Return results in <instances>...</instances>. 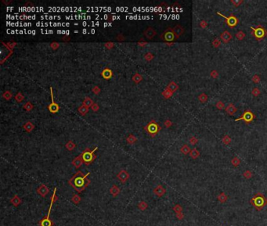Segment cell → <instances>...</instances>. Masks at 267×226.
<instances>
[{
	"label": "cell",
	"mask_w": 267,
	"mask_h": 226,
	"mask_svg": "<svg viewBox=\"0 0 267 226\" xmlns=\"http://www.w3.org/2000/svg\"><path fill=\"white\" fill-rule=\"evenodd\" d=\"M189 142H190V144H191L192 145H196L197 143H198V139H197L196 137H194V136H192V137H190V139H189Z\"/></svg>",
	"instance_id": "cell-49"
},
{
	"label": "cell",
	"mask_w": 267,
	"mask_h": 226,
	"mask_svg": "<svg viewBox=\"0 0 267 226\" xmlns=\"http://www.w3.org/2000/svg\"><path fill=\"white\" fill-rule=\"evenodd\" d=\"M10 202L14 207H18L22 201H21V199L17 195H14V196L10 200Z\"/></svg>",
	"instance_id": "cell-21"
},
{
	"label": "cell",
	"mask_w": 267,
	"mask_h": 226,
	"mask_svg": "<svg viewBox=\"0 0 267 226\" xmlns=\"http://www.w3.org/2000/svg\"><path fill=\"white\" fill-rule=\"evenodd\" d=\"M190 151H191V149H190V148L189 147L188 144H183V146L180 148V152H181V153H183V155H188V154H190Z\"/></svg>",
	"instance_id": "cell-25"
},
{
	"label": "cell",
	"mask_w": 267,
	"mask_h": 226,
	"mask_svg": "<svg viewBox=\"0 0 267 226\" xmlns=\"http://www.w3.org/2000/svg\"><path fill=\"white\" fill-rule=\"evenodd\" d=\"M76 147V144H74L72 141H69L67 144H66V148L69 151H72L74 149V148Z\"/></svg>",
	"instance_id": "cell-38"
},
{
	"label": "cell",
	"mask_w": 267,
	"mask_h": 226,
	"mask_svg": "<svg viewBox=\"0 0 267 226\" xmlns=\"http://www.w3.org/2000/svg\"><path fill=\"white\" fill-rule=\"evenodd\" d=\"M200 155H201V152H200V151L197 149V148H193V149H191L190 152V156L192 159H197L198 157H200Z\"/></svg>",
	"instance_id": "cell-20"
},
{
	"label": "cell",
	"mask_w": 267,
	"mask_h": 226,
	"mask_svg": "<svg viewBox=\"0 0 267 226\" xmlns=\"http://www.w3.org/2000/svg\"><path fill=\"white\" fill-rule=\"evenodd\" d=\"M105 46L107 48V49H111V48L114 47V43L111 42H106L105 44Z\"/></svg>",
	"instance_id": "cell-58"
},
{
	"label": "cell",
	"mask_w": 267,
	"mask_h": 226,
	"mask_svg": "<svg viewBox=\"0 0 267 226\" xmlns=\"http://www.w3.org/2000/svg\"><path fill=\"white\" fill-rule=\"evenodd\" d=\"M50 94H51V99H52V103L49 105L48 109L52 113H56L58 112L59 109H60V106L58 104H56L53 99V87H50Z\"/></svg>",
	"instance_id": "cell-9"
},
{
	"label": "cell",
	"mask_w": 267,
	"mask_h": 226,
	"mask_svg": "<svg viewBox=\"0 0 267 226\" xmlns=\"http://www.w3.org/2000/svg\"><path fill=\"white\" fill-rule=\"evenodd\" d=\"M23 128L24 129V130H25L27 132L30 133V132H31V130H34L35 126H34V124H33L32 122H27L26 123H24V124Z\"/></svg>",
	"instance_id": "cell-22"
},
{
	"label": "cell",
	"mask_w": 267,
	"mask_h": 226,
	"mask_svg": "<svg viewBox=\"0 0 267 226\" xmlns=\"http://www.w3.org/2000/svg\"><path fill=\"white\" fill-rule=\"evenodd\" d=\"M49 192H50L49 188L43 184L41 185L38 188H37V192H38L42 197H46V195L49 193Z\"/></svg>",
	"instance_id": "cell-13"
},
{
	"label": "cell",
	"mask_w": 267,
	"mask_h": 226,
	"mask_svg": "<svg viewBox=\"0 0 267 226\" xmlns=\"http://www.w3.org/2000/svg\"><path fill=\"white\" fill-rule=\"evenodd\" d=\"M24 98V97L22 95V94H21V93H17L15 96V99L17 102H22Z\"/></svg>",
	"instance_id": "cell-50"
},
{
	"label": "cell",
	"mask_w": 267,
	"mask_h": 226,
	"mask_svg": "<svg viewBox=\"0 0 267 226\" xmlns=\"http://www.w3.org/2000/svg\"><path fill=\"white\" fill-rule=\"evenodd\" d=\"M147 43V42H138V44L139 45H140V46H145L146 44Z\"/></svg>",
	"instance_id": "cell-61"
},
{
	"label": "cell",
	"mask_w": 267,
	"mask_h": 226,
	"mask_svg": "<svg viewBox=\"0 0 267 226\" xmlns=\"http://www.w3.org/2000/svg\"><path fill=\"white\" fill-rule=\"evenodd\" d=\"M225 111H226V112L229 115H231V116H232V115H234L235 113L237 112V108L233 104L230 103V104H229L227 106H226Z\"/></svg>",
	"instance_id": "cell-14"
},
{
	"label": "cell",
	"mask_w": 267,
	"mask_h": 226,
	"mask_svg": "<svg viewBox=\"0 0 267 226\" xmlns=\"http://www.w3.org/2000/svg\"><path fill=\"white\" fill-rule=\"evenodd\" d=\"M164 125L165 126V127L168 128V127H170L171 126H172V122L171 121L170 119H166V120L164 121Z\"/></svg>",
	"instance_id": "cell-55"
},
{
	"label": "cell",
	"mask_w": 267,
	"mask_h": 226,
	"mask_svg": "<svg viewBox=\"0 0 267 226\" xmlns=\"http://www.w3.org/2000/svg\"><path fill=\"white\" fill-rule=\"evenodd\" d=\"M70 39H71L70 36H69V37H64V38H63V41H69Z\"/></svg>",
	"instance_id": "cell-62"
},
{
	"label": "cell",
	"mask_w": 267,
	"mask_h": 226,
	"mask_svg": "<svg viewBox=\"0 0 267 226\" xmlns=\"http://www.w3.org/2000/svg\"><path fill=\"white\" fill-rule=\"evenodd\" d=\"M147 207H148L147 203L146 202H144V201H141L140 203L138 204V207H139V209H140V210H141V211H145V210L147 208Z\"/></svg>",
	"instance_id": "cell-42"
},
{
	"label": "cell",
	"mask_w": 267,
	"mask_h": 226,
	"mask_svg": "<svg viewBox=\"0 0 267 226\" xmlns=\"http://www.w3.org/2000/svg\"><path fill=\"white\" fill-rule=\"evenodd\" d=\"M199 25H200V27H201V28L205 29V28H206L207 27H208L209 24H208V22H207L206 20H201L200 21V23H199Z\"/></svg>",
	"instance_id": "cell-51"
},
{
	"label": "cell",
	"mask_w": 267,
	"mask_h": 226,
	"mask_svg": "<svg viewBox=\"0 0 267 226\" xmlns=\"http://www.w3.org/2000/svg\"><path fill=\"white\" fill-rule=\"evenodd\" d=\"M86 31H87V30H86V29H84V30H83V31H82V32H83V34H85V33H86Z\"/></svg>",
	"instance_id": "cell-63"
},
{
	"label": "cell",
	"mask_w": 267,
	"mask_h": 226,
	"mask_svg": "<svg viewBox=\"0 0 267 226\" xmlns=\"http://www.w3.org/2000/svg\"><path fill=\"white\" fill-rule=\"evenodd\" d=\"M252 94L253 97H259L261 94V91L258 87H254L252 90Z\"/></svg>",
	"instance_id": "cell-46"
},
{
	"label": "cell",
	"mask_w": 267,
	"mask_h": 226,
	"mask_svg": "<svg viewBox=\"0 0 267 226\" xmlns=\"http://www.w3.org/2000/svg\"><path fill=\"white\" fill-rule=\"evenodd\" d=\"M94 103H93V101L91 99V98H89V97H86V98H85V99H84V101H83V104H82V105H85V106H86V107H92V105H93Z\"/></svg>",
	"instance_id": "cell-29"
},
{
	"label": "cell",
	"mask_w": 267,
	"mask_h": 226,
	"mask_svg": "<svg viewBox=\"0 0 267 226\" xmlns=\"http://www.w3.org/2000/svg\"><path fill=\"white\" fill-rule=\"evenodd\" d=\"M161 38L164 40L167 41V42H172L175 40V39H176L172 28H168L161 35Z\"/></svg>",
	"instance_id": "cell-8"
},
{
	"label": "cell",
	"mask_w": 267,
	"mask_h": 226,
	"mask_svg": "<svg viewBox=\"0 0 267 226\" xmlns=\"http://www.w3.org/2000/svg\"><path fill=\"white\" fill-rule=\"evenodd\" d=\"M162 95H163V97H164V98L168 99V98H170L173 95V93H172L171 90H169L168 88H165L164 90L162 92Z\"/></svg>",
	"instance_id": "cell-30"
},
{
	"label": "cell",
	"mask_w": 267,
	"mask_h": 226,
	"mask_svg": "<svg viewBox=\"0 0 267 226\" xmlns=\"http://www.w3.org/2000/svg\"><path fill=\"white\" fill-rule=\"evenodd\" d=\"M71 201L74 203V204H78L81 201V197H80L77 194H74L72 198H71Z\"/></svg>",
	"instance_id": "cell-40"
},
{
	"label": "cell",
	"mask_w": 267,
	"mask_h": 226,
	"mask_svg": "<svg viewBox=\"0 0 267 226\" xmlns=\"http://www.w3.org/2000/svg\"><path fill=\"white\" fill-rule=\"evenodd\" d=\"M2 98L4 99H6V100H10V99H11V98H12V93L10 92V91H9V90L5 91V92L3 93V94H2Z\"/></svg>",
	"instance_id": "cell-43"
},
{
	"label": "cell",
	"mask_w": 267,
	"mask_h": 226,
	"mask_svg": "<svg viewBox=\"0 0 267 226\" xmlns=\"http://www.w3.org/2000/svg\"><path fill=\"white\" fill-rule=\"evenodd\" d=\"M144 57H145V59H146L147 61H150L153 60L154 57V55L152 54L151 53H146V54H145V56H144Z\"/></svg>",
	"instance_id": "cell-53"
},
{
	"label": "cell",
	"mask_w": 267,
	"mask_h": 226,
	"mask_svg": "<svg viewBox=\"0 0 267 226\" xmlns=\"http://www.w3.org/2000/svg\"><path fill=\"white\" fill-rule=\"evenodd\" d=\"M89 174H90L89 172L86 174H84L82 171H78L68 181V184L76 192H78V193H81L86 188V187H88V185L91 182V181L88 179V176Z\"/></svg>",
	"instance_id": "cell-1"
},
{
	"label": "cell",
	"mask_w": 267,
	"mask_h": 226,
	"mask_svg": "<svg viewBox=\"0 0 267 226\" xmlns=\"http://www.w3.org/2000/svg\"><path fill=\"white\" fill-rule=\"evenodd\" d=\"M173 211L176 213V214H179L183 212V207L179 204H176V205L174 206L173 207Z\"/></svg>",
	"instance_id": "cell-44"
},
{
	"label": "cell",
	"mask_w": 267,
	"mask_h": 226,
	"mask_svg": "<svg viewBox=\"0 0 267 226\" xmlns=\"http://www.w3.org/2000/svg\"><path fill=\"white\" fill-rule=\"evenodd\" d=\"M97 147H96L92 151H90L89 148H86L84 152H82L83 163H85V165H89L95 160L96 155H94V152H95V151H97Z\"/></svg>",
	"instance_id": "cell-3"
},
{
	"label": "cell",
	"mask_w": 267,
	"mask_h": 226,
	"mask_svg": "<svg viewBox=\"0 0 267 226\" xmlns=\"http://www.w3.org/2000/svg\"><path fill=\"white\" fill-rule=\"evenodd\" d=\"M250 28L252 30V35L254 36L255 38V39L258 41L263 39V38L267 35V31L261 25H259L257 28H254L252 26L250 27Z\"/></svg>",
	"instance_id": "cell-4"
},
{
	"label": "cell",
	"mask_w": 267,
	"mask_h": 226,
	"mask_svg": "<svg viewBox=\"0 0 267 226\" xmlns=\"http://www.w3.org/2000/svg\"><path fill=\"white\" fill-rule=\"evenodd\" d=\"M156 34H157V31L154 30L153 28H151V27L148 28L145 31H144V35H145L149 39H153V38L156 35Z\"/></svg>",
	"instance_id": "cell-16"
},
{
	"label": "cell",
	"mask_w": 267,
	"mask_h": 226,
	"mask_svg": "<svg viewBox=\"0 0 267 226\" xmlns=\"http://www.w3.org/2000/svg\"><path fill=\"white\" fill-rule=\"evenodd\" d=\"M220 39L222 42H224V43H228L229 42H230L231 39H233V36H232V34L229 32V31H222V33L220 34Z\"/></svg>",
	"instance_id": "cell-10"
},
{
	"label": "cell",
	"mask_w": 267,
	"mask_h": 226,
	"mask_svg": "<svg viewBox=\"0 0 267 226\" xmlns=\"http://www.w3.org/2000/svg\"><path fill=\"white\" fill-rule=\"evenodd\" d=\"M33 105L32 104H31V102L30 101H28V102H26V103L24 105V109H25L26 111H31V110H32L33 109Z\"/></svg>",
	"instance_id": "cell-41"
},
{
	"label": "cell",
	"mask_w": 267,
	"mask_h": 226,
	"mask_svg": "<svg viewBox=\"0 0 267 226\" xmlns=\"http://www.w3.org/2000/svg\"><path fill=\"white\" fill-rule=\"evenodd\" d=\"M215 107L218 110H222L226 109V105L224 104V102H222V101H218L215 103Z\"/></svg>",
	"instance_id": "cell-37"
},
{
	"label": "cell",
	"mask_w": 267,
	"mask_h": 226,
	"mask_svg": "<svg viewBox=\"0 0 267 226\" xmlns=\"http://www.w3.org/2000/svg\"><path fill=\"white\" fill-rule=\"evenodd\" d=\"M56 188H54V191H53V193L51 196V202H53V203H54L55 201H56L58 200V197L56 195Z\"/></svg>",
	"instance_id": "cell-52"
},
{
	"label": "cell",
	"mask_w": 267,
	"mask_h": 226,
	"mask_svg": "<svg viewBox=\"0 0 267 226\" xmlns=\"http://www.w3.org/2000/svg\"><path fill=\"white\" fill-rule=\"evenodd\" d=\"M210 76L212 79H218V76H219V74H218V71H216L215 69H213L210 72Z\"/></svg>",
	"instance_id": "cell-47"
},
{
	"label": "cell",
	"mask_w": 267,
	"mask_h": 226,
	"mask_svg": "<svg viewBox=\"0 0 267 226\" xmlns=\"http://www.w3.org/2000/svg\"><path fill=\"white\" fill-rule=\"evenodd\" d=\"M165 192H166V190H165V188L161 185H158L154 189V195H156L158 197H161L162 196H164L165 194Z\"/></svg>",
	"instance_id": "cell-15"
},
{
	"label": "cell",
	"mask_w": 267,
	"mask_h": 226,
	"mask_svg": "<svg viewBox=\"0 0 267 226\" xmlns=\"http://www.w3.org/2000/svg\"><path fill=\"white\" fill-rule=\"evenodd\" d=\"M126 141H127V142L129 143V144H134V143L137 141V138H136L134 135H133V134H129V137L126 138Z\"/></svg>",
	"instance_id": "cell-34"
},
{
	"label": "cell",
	"mask_w": 267,
	"mask_h": 226,
	"mask_svg": "<svg viewBox=\"0 0 267 226\" xmlns=\"http://www.w3.org/2000/svg\"><path fill=\"white\" fill-rule=\"evenodd\" d=\"M120 192H121V191H120V188L117 187V185H115L112 186V187L110 188V194L113 196L114 197H116V196L120 193Z\"/></svg>",
	"instance_id": "cell-23"
},
{
	"label": "cell",
	"mask_w": 267,
	"mask_h": 226,
	"mask_svg": "<svg viewBox=\"0 0 267 226\" xmlns=\"http://www.w3.org/2000/svg\"><path fill=\"white\" fill-rule=\"evenodd\" d=\"M241 160L237 156L233 157L231 159V163H232V165L234 166V167H237V166H239L240 164H241Z\"/></svg>",
	"instance_id": "cell-33"
},
{
	"label": "cell",
	"mask_w": 267,
	"mask_h": 226,
	"mask_svg": "<svg viewBox=\"0 0 267 226\" xmlns=\"http://www.w3.org/2000/svg\"><path fill=\"white\" fill-rule=\"evenodd\" d=\"M250 203L257 211H260L267 205V198L260 192L256 194L250 200Z\"/></svg>",
	"instance_id": "cell-2"
},
{
	"label": "cell",
	"mask_w": 267,
	"mask_h": 226,
	"mask_svg": "<svg viewBox=\"0 0 267 226\" xmlns=\"http://www.w3.org/2000/svg\"><path fill=\"white\" fill-rule=\"evenodd\" d=\"M217 199L221 203H225L228 200V196L225 194V192H221L220 194L218 196Z\"/></svg>",
	"instance_id": "cell-26"
},
{
	"label": "cell",
	"mask_w": 267,
	"mask_h": 226,
	"mask_svg": "<svg viewBox=\"0 0 267 226\" xmlns=\"http://www.w3.org/2000/svg\"><path fill=\"white\" fill-rule=\"evenodd\" d=\"M252 81L255 84H258L261 81V78H260V76L259 75H254L252 76Z\"/></svg>",
	"instance_id": "cell-48"
},
{
	"label": "cell",
	"mask_w": 267,
	"mask_h": 226,
	"mask_svg": "<svg viewBox=\"0 0 267 226\" xmlns=\"http://www.w3.org/2000/svg\"><path fill=\"white\" fill-rule=\"evenodd\" d=\"M197 98H198L199 101L201 102V103L202 104H205L206 102L208 101V99H209V97H208V95L205 93H202L198 97H197Z\"/></svg>",
	"instance_id": "cell-27"
},
{
	"label": "cell",
	"mask_w": 267,
	"mask_h": 226,
	"mask_svg": "<svg viewBox=\"0 0 267 226\" xmlns=\"http://www.w3.org/2000/svg\"><path fill=\"white\" fill-rule=\"evenodd\" d=\"M142 79H143L142 75H141L140 74H139V73H136V74L132 76V80H133V81H134L136 83H140V82L142 81Z\"/></svg>",
	"instance_id": "cell-35"
},
{
	"label": "cell",
	"mask_w": 267,
	"mask_h": 226,
	"mask_svg": "<svg viewBox=\"0 0 267 226\" xmlns=\"http://www.w3.org/2000/svg\"><path fill=\"white\" fill-rule=\"evenodd\" d=\"M167 88H168L169 90L172 91V92L174 94V93L175 92V91L179 89V86L177 85V83H175V82L172 81V82H170V83H169V84L168 85Z\"/></svg>",
	"instance_id": "cell-24"
},
{
	"label": "cell",
	"mask_w": 267,
	"mask_h": 226,
	"mask_svg": "<svg viewBox=\"0 0 267 226\" xmlns=\"http://www.w3.org/2000/svg\"><path fill=\"white\" fill-rule=\"evenodd\" d=\"M92 90L95 94H99L100 92V88H99V87H97V86H95Z\"/></svg>",
	"instance_id": "cell-56"
},
{
	"label": "cell",
	"mask_w": 267,
	"mask_h": 226,
	"mask_svg": "<svg viewBox=\"0 0 267 226\" xmlns=\"http://www.w3.org/2000/svg\"><path fill=\"white\" fill-rule=\"evenodd\" d=\"M172 31H173V33L175 34V36L176 39H179V38L184 33V29L180 24H176L172 28Z\"/></svg>",
	"instance_id": "cell-12"
},
{
	"label": "cell",
	"mask_w": 267,
	"mask_h": 226,
	"mask_svg": "<svg viewBox=\"0 0 267 226\" xmlns=\"http://www.w3.org/2000/svg\"><path fill=\"white\" fill-rule=\"evenodd\" d=\"M218 16H220V17H223L224 19L226 20V24H227V26L229 27V28H235L239 23V19L236 17V16L234 15H230L229 16V17H226V16L222 14L220 12H217L216 13Z\"/></svg>",
	"instance_id": "cell-6"
},
{
	"label": "cell",
	"mask_w": 267,
	"mask_h": 226,
	"mask_svg": "<svg viewBox=\"0 0 267 226\" xmlns=\"http://www.w3.org/2000/svg\"><path fill=\"white\" fill-rule=\"evenodd\" d=\"M175 216H176V218L179 219V220H180V221H181V220H183V219L184 218V214H183V213L176 214Z\"/></svg>",
	"instance_id": "cell-59"
},
{
	"label": "cell",
	"mask_w": 267,
	"mask_h": 226,
	"mask_svg": "<svg viewBox=\"0 0 267 226\" xmlns=\"http://www.w3.org/2000/svg\"><path fill=\"white\" fill-rule=\"evenodd\" d=\"M255 119V115L253 113V112H252L251 110H247L243 113V115L241 117L238 118L237 119H235V122L243 120V121H244L245 123L248 124V123L252 122Z\"/></svg>",
	"instance_id": "cell-7"
},
{
	"label": "cell",
	"mask_w": 267,
	"mask_h": 226,
	"mask_svg": "<svg viewBox=\"0 0 267 226\" xmlns=\"http://www.w3.org/2000/svg\"><path fill=\"white\" fill-rule=\"evenodd\" d=\"M91 32H92V34H94V33H95V30H94V29H92V30H91Z\"/></svg>",
	"instance_id": "cell-64"
},
{
	"label": "cell",
	"mask_w": 267,
	"mask_h": 226,
	"mask_svg": "<svg viewBox=\"0 0 267 226\" xmlns=\"http://www.w3.org/2000/svg\"><path fill=\"white\" fill-rule=\"evenodd\" d=\"M161 126H160L154 120L151 121L145 127H144V130H147V132L150 134L151 137L155 136L156 134L161 130Z\"/></svg>",
	"instance_id": "cell-5"
},
{
	"label": "cell",
	"mask_w": 267,
	"mask_h": 226,
	"mask_svg": "<svg viewBox=\"0 0 267 226\" xmlns=\"http://www.w3.org/2000/svg\"><path fill=\"white\" fill-rule=\"evenodd\" d=\"M39 226H53V222L50 219H46L44 218L38 223Z\"/></svg>",
	"instance_id": "cell-19"
},
{
	"label": "cell",
	"mask_w": 267,
	"mask_h": 226,
	"mask_svg": "<svg viewBox=\"0 0 267 226\" xmlns=\"http://www.w3.org/2000/svg\"><path fill=\"white\" fill-rule=\"evenodd\" d=\"M78 112L80 113V115H85L86 113H88L89 108L86 107V106H85V105H82L78 109Z\"/></svg>",
	"instance_id": "cell-28"
},
{
	"label": "cell",
	"mask_w": 267,
	"mask_h": 226,
	"mask_svg": "<svg viewBox=\"0 0 267 226\" xmlns=\"http://www.w3.org/2000/svg\"><path fill=\"white\" fill-rule=\"evenodd\" d=\"M212 44L214 48H218L222 44V41L220 39V38H215V39H214L212 42Z\"/></svg>",
	"instance_id": "cell-32"
},
{
	"label": "cell",
	"mask_w": 267,
	"mask_h": 226,
	"mask_svg": "<svg viewBox=\"0 0 267 226\" xmlns=\"http://www.w3.org/2000/svg\"><path fill=\"white\" fill-rule=\"evenodd\" d=\"M91 109H92V110L94 111V112H97V111L99 110V109H100V107H99V105H98L97 103H94V104L92 105Z\"/></svg>",
	"instance_id": "cell-57"
},
{
	"label": "cell",
	"mask_w": 267,
	"mask_h": 226,
	"mask_svg": "<svg viewBox=\"0 0 267 226\" xmlns=\"http://www.w3.org/2000/svg\"><path fill=\"white\" fill-rule=\"evenodd\" d=\"M243 176H244V177L245 179H248H248H251V178H252V177H253V174H252V172L250 170H245L244 173H243Z\"/></svg>",
	"instance_id": "cell-36"
},
{
	"label": "cell",
	"mask_w": 267,
	"mask_h": 226,
	"mask_svg": "<svg viewBox=\"0 0 267 226\" xmlns=\"http://www.w3.org/2000/svg\"><path fill=\"white\" fill-rule=\"evenodd\" d=\"M117 178L121 181V183H125V181L129 178V174L125 170H121L117 174Z\"/></svg>",
	"instance_id": "cell-11"
},
{
	"label": "cell",
	"mask_w": 267,
	"mask_h": 226,
	"mask_svg": "<svg viewBox=\"0 0 267 226\" xmlns=\"http://www.w3.org/2000/svg\"><path fill=\"white\" fill-rule=\"evenodd\" d=\"M236 38L239 40V41H241L243 40L244 38H245V33L243 31H239L237 32L236 34Z\"/></svg>",
	"instance_id": "cell-39"
},
{
	"label": "cell",
	"mask_w": 267,
	"mask_h": 226,
	"mask_svg": "<svg viewBox=\"0 0 267 226\" xmlns=\"http://www.w3.org/2000/svg\"><path fill=\"white\" fill-rule=\"evenodd\" d=\"M222 142L225 144V145H229L232 142V138L229 137V135H225L223 136L222 138Z\"/></svg>",
	"instance_id": "cell-31"
},
{
	"label": "cell",
	"mask_w": 267,
	"mask_h": 226,
	"mask_svg": "<svg viewBox=\"0 0 267 226\" xmlns=\"http://www.w3.org/2000/svg\"><path fill=\"white\" fill-rule=\"evenodd\" d=\"M230 2L233 4V6L235 7H238L244 2L243 0H231Z\"/></svg>",
	"instance_id": "cell-45"
},
{
	"label": "cell",
	"mask_w": 267,
	"mask_h": 226,
	"mask_svg": "<svg viewBox=\"0 0 267 226\" xmlns=\"http://www.w3.org/2000/svg\"><path fill=\"white\" fill-rule=\"evenodd\" d=\"M117 39L118 41H124L125 40V37L122 35H118L117 36Z\"/></svg>",
	"instance_id": "cell-60"
},
{
	"label": "cell",
	"mask_w": 267,
	"mask_h": 226,
	"mask_svg": "<svg viewBox=\"0 0 267 226\" xmlns=\"http://www.w3.org/2000/svg\"><path fill=\"white\" fill-rule=\"evenodd\" d=\"M101 75H102L103 78L105 79H110L112 76H113V72H112L110 69L105 68L103 70L102 72H101Z\"/></svg>",
	"instance_id": "cell-18"
},
{
	"label": "cell",
	"mask_w": 267,
	"mask_h": 226,
	"mask_svg": "<svg viewBox=\"0 0 267 226\" xmlns=\"http://www.w3.org/2000/svg\"><path fill=\"white\" fill-rule=\"evenodd\" d=\"M83 163V159H82V153L80 154L78 156H77L76 158H74L72 161V164L74 166H75L76 168H79L80 166H82V164Z\"/></svg>",
	"instance_id": "cell-17"
},
{
	"label": "cell",
	"mask_w": 267,
	"mask_h": 226,
	"mask_svg": "<svg viewBox=\"0 0 267 226\" xmlns=\"http://www.w3.org/2000/svg\"><path fill=\"white\" fill-rule=\"evenodd\" d=\"M50 46H51V48L53 50H56V49H58V48H59V46H60V44H59L58 42H53L50 44Z\"/></svg>",
	"instance_id": "cell-54"
}]
</instances>
